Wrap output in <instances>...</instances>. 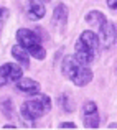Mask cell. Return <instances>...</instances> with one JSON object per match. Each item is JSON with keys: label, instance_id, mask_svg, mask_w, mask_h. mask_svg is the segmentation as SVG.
<instances>
[{"label": "cell", "instance_id": "9", "mask_svg": "<svg viewBox=\"0 0 117 130\" xmlns=\"http://www.w3.org/2000/svg\"><path fill=\"white\" fill-rule=\"evenodd\" d=\"M66 22H68V8L64 3H58L53 12V25L63 31L66 28Z\"/></svg>", "mask_w": 117, "mask_h": 130}, {"label": "cell", "instance_id": "3", "mask_svg": "<svg viewBox=\"0 0 117 130\" xmlns=\"http://www.w3.org/2000/svg\"><path fill=\"white\" fill-rule=\"evenodd\" d=\"M61 69H63V74L71 81L73 84L82 87L87 86L92 81V71L89 69L86 64L79 63L74 56H66L63 59V64H61Z\"/></svg>", "mask_w": 117, "mask_h": 130}, {"label": "cell", "instance_id": "13", "mask_svg": "<svg viewBox=\"0 0 117 130\" xmlns=\"http://www.w3.org/2000/svg\"><path fill=\"white\" fill-rule=\"evenodd\" d=\"M8 17H10L8 8H5V7H0V31H2V28L5 26V23H7V20H8Z\"/></svg>", "mask_w": 117, "mask_h": 130}, {"label": "cell", "instance_id": "12", "mask_svg": "<svg viewBox=\"0 0 117 130\" xmlns=\"http://www.w3.org/2000/svg\"><path fill=\"white\" fill-rule=\"evenodd\" d=\"M60 107L63 109L64 112H73V109H74V105H73V102H71V97L68 94H61L60 95Z\"/></svg>", "mask_w": 117, "mask_h": 130}, {"label": "cell", "instance_id": "2", "mask_svg": "<svg viewBox=\"0 0 117 130\" xmlns=\"http://www.w3.org/2000/svg\"><path fill=\"white\" fill-rule=\"evenodd\" d=\"M86 22L96 28V35L99 38V43L104 48H111L115 43V23H111L106 18L104 13L97 12V10H92L86 15Z\"/></svg>", "mask_w": 117, "mask_h": 130}, {"label": "cell", "instance_id": "8", "mask_svg": "<svg viewBox=\"0 0 117 130\" xmlns=\"http://www.w3.org/2000/svg\"><path fill=\"white\" fill-rule=\"evenodd\" d=\"M25 12L26 15H28L30 20H33V22H36V20H41L45 17V7L41 5L40 2H36V0H26L25 2Z\"/></svg>", "mask_w": 117, "mask_h": 130}, {"label": "cell", "instance_id": "15", "mask_svg": "<svg viewBox=\"0 0 117 130\" xmlns=\"http://www.w3.org/2000/svg\"><path fill=\"white\" fill-rule=\"evenodd\" d=\"M60 128H76V124H73V122H63V124H60Z\"/></svg>", "mask_w": 117, "mask_h": 130}, {"label": "cell", "instance_id": "4", "mask_svg": "<svg viewBox=\"0 0 117 130\" xmlns=\"http://www.w3.org/2000/svg\"><path fill=\"white\" fill-rule=\"evenodd\" d=\"M53 104H51V99L45 94H33V97L26 99L22 104V117L26 119V120H36V119L46 115L48 112L51 110Z\"/></svg>", "mask_w": 117, "mask_h": 130}, {"label": "cell", "instance_id": "1", "mask_svg": "<svg viewBox=\"0 0 117 130\" xmlns=\"http://www.w3.org/2000/svg\"><path fill=\"white\" fill-rule=\"evenodd\" d=\"M99 50H101V43H99V38L96 35V31L86 30L76 40V44H74V58H76L79 63L89 66L97 58Z\"/></svg>", "mask_w": 117, "mask_h": 130}, {"label": "cell", "instance_id": "11", "mask_svg": "<svg viewBox=\"0 0 117 130\" xmlns=\"http://www.w3.org/2000/svg\"><path fill=\"white\" fill-rule=\"evenodd\" d=\"M12 56L15 58V61L20 64L22 68H30V59H28V53L23 50L20 44H15L12 48Z\"/></svg>", "mask_w": 117, "mask_h": 130}, {"label": "cell", "instance_id": "17", "mask_svg": "<svg viewBox=\"0 0 117 130\" xmlns=\"http://www.w3.org/2000/svg\"><path fill=\"white\" fill-rule=\"evenodd\" d=\"M43 2H51V0H43Z\"/></svg>", "mask_w": 117, "mask_h": 130}, {"label": "cell", "instance_id": "14", "mask_svg": "<svg viewBox=\"0 0 117 130\" xmlns=\"http://www.w3.org/2000/svg\"><path fill=\"white\" fill-rule=\"evenodd\" d=\"M2 109H3V114L8 115V117H12V110H13V104L12 101H5L2 104Z\"/></svg>", "mask_w": 117, "mask_h": 130}, {"label": "cell", "instance_id": "6", "mask_svg": "<svg viewBox=\"0 0 117 130\" xmlns=\"http://www.w3.org/2000/svg\"><path fill=\"white\" fill-rule=\"evenodd\" d=\"M23 76L22 66L17 63H5L0 66V87L7 86V84L15 83L17 79Z\"/></svg>", "mask_w": 117, "mask_h": 130}, {"label": "cell", "instance_id": "5", "mask_svg": "<svg viewBox=\"0 0 117 130\" xmlns=\"http://www.w3.org/2000/svg\"><path fill=\"white\" fill-rule=\"evenodd\" d=\"M17 41H18V44L25 51H28L33 58H36V59H40V61L45 59L46 50H45L43 44H41V40H40L38 33H35L33 30L20 28L18 31H17Z\"/></svg>", "mask_w": 117, "mask_h": 130}, {"label": "cell", "instance_id": "7", "mask_svg": "<svg viewBox=\"0 0 117 130\" xmlns=\"http://www.w3.org/2000/svg\"><path fill=\"white\" fill-rule=\"evenodd\" d=\"M82 120H84L86 128H97L99 127L101 115H99L96 102H92V101L84 102V105H82Z\"/></svg>", "mask_w": 117, "mask_h": 130}, {"label": "cell", "instance_id": "16", "mask_svg": "<svg viewBox=\"0 0 117 130\" xmlns=\"http://www.w3.org/2000/svg\"><path fill=\"white\" fill-rule=\"evenodd\" d=\"M107 7L111 10H115V7H117V0H107Z\"/></svg>", "mask_w": 117, "mask_h": 130}, {"label": "cell", "instance_id": "10", "mask_svg": "<svg viewBox=\"0 0 117 130\" xmlns=\"http://www.w3.org/2000/svg\"><path fill=\"white\" fill-rule=\"evenodd\" d=\"M15 86L17 89H18L20 92H25V94H30V95H33V94H38L40 92V84L36 83V81H33V79H28V77H20V79H17L15 81Z\"/></svg>", "mask_w": 117, "mask_h": 130}]
</instances>
